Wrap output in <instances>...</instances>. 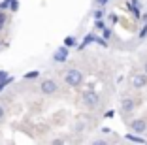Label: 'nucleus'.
<instances>
[{
  "label": "nucleus",
  "instance_id": "nucleus-10",
  "mask_svg": "<svg viewBox=\"0 0 147 145\" xmlns=\"http://www.w3.org/2000/svg\"><path fill=\"white\" fill-rule=\"evenodd\" d=\"M6 79H9L8 72H4V70H0V83H2V81H6Z\"/></svg>",
  "mask_w": 147,
  "mask_h": 145
},
{
  "label": "nucleus",
  "instance_id": "nucleus-14",
  "mask_svg": "<svg viewBox=\"0 0 147 145\" xmlns=\"http://www.w3.org/2000/svg\"><path fill=\"white\" fill-rule=\"evenodd\" d=\"M19 8V4H17V2H15V0H13V2H11V9H13V11H15V9H17Z\"/></svg>",
  "mask_w": 147,
  "mask_h": 145
},
{
  "label": "nucleus",
  "instance_id": "nucleus-7",
  "mask_svg": "<svg viewBox=\"0 0 147 145\" xmlns=\"http://www.w3.org/2000/svg\"><path fill=\"white\" fill-rule=\"evenodd\" d=\"M53 59H55L57 62H64V60L68 59V49H66V45L59 47V49L55 51V55H53Z\"/></svg>",
  "mask_w": 147,
  "mask_h": 145
},
{
  "label": "nucleus",
  "instance_id": "nucleus-2",
  "mask_svg": "<svg viewBox=\"0 0 147 145\" xmlns=\"http://www.w3.org/2000/svg\"><path fill=\"white\" fill-rule=\"evenodd\" d=\"M83 104H85L87 107H96L100 104V96H98V92L96 90H92V89H89V90H85L83 92Z\"/></svg>",
  "mask_w": 147,
  "mask_h": 145
},
{
  "label": "nucleus",
  "instance_id": "nucleus-3",
  "mask_svg": "<svg viewBox=\"0 0 147 145\" xmlns=\"http://www.w3.org/2000/svg\"><path fill=\"white\" fill-rule=\"evenodd\" d=\"M40 90H42L43 94H55L57 90H59V83H57L55 79H43L42 85H40Z\"/></svg>",
  "mask_w": 147,
  "mask_h": 145
},
{
  "label": "nucleus",
  "instance_id": "nucleus-11",
  "mask_svg": "<svg viewBox=\"0 0 147 145\" xmlns=\"http://www.w3.org/2000/svg\"><path fill=\"white\" fill-rule=\"evenodd\" d=\"M26 79H34V77H38V72H30V74H26Z\"/></svg>",
  "mask_w": 147,
  "mask_h": 145
},
{
  "label": "nucleus",
  "instance_id": "nucleus-6",
  "mask_svg": "<svg viewBox=\"0 0 147 145\" xmlns=\"http://www.w3.org/2000/svg\"><path fill=\"white\" fill-rule=\"evenodd\" d=\"M134 107H136V102H134L132 98H123L121 109L125 111V113H132V111H134Z\"/></svg>",
  "mask_w": 147,
  "mask_h": 145
},
{
  "label": "nucleus",
  "instance_id": "nucleus-13",
  "mask_svg": "<svg viewBox=\"0 0 147 145\" xmlns=\"http://www.w3.org/2000/svg\"><path fill=\"white\" fill-rule=\"evenodd\" d=\"M94 143H96V145H106V143H108V141H106V140H96Z\"/></svg>",
  "mask_w": 147,
  "mask_h": 145
},
{
  "label": "nucleus",
  "instance_id": "nucleus-5",
  "mask_svg": "<svg viewBox=\"0 0 147 145\" xmlns=\"http://www.w3.org/2000/svg\"><path fill=\"white\" fill-rule=\"evenodd\" d=\"M130 126H132V130H134L136 134H143L147 130V121L145 119H134L130 123Z\"/></svg>",
  "mask_w": 147,
  "mask_h": 145
},
{
  "label": "nucleus",
  "instance_id": "nucleus-8",
  "mask_svg": "<svg viewBox=\"0 0 147 145\" xmlns=\"http://www.w3.org/2000/svg\"><path fill=\"white\" fill-rule=\"evenodd\" d=\"M64 45L66 47H74V45H76V38H72V36L64 38Z\"/></svg>",
  "mask_w": 147,
  "mask_h": 145
},
{
  "label": "nucleus",
  "instance_id": "nucleus-16",
  "mask_svg": "<svg viewBox=\"0 0 147 145\" xmlns=\"http://www.w3.org/2000/svg\"><path fill=\"white\" fill-rule=\"evenodd\" d=\"M143 70H145V74H147V60H145V64H143Z\"/></svg>",
  "mask_w": 147,
  "mask_h": 145
},
{
  "label": "nucleus",
  "instance_id": "nucleus-9",
  "mask_svg": "<svg viewBox=\"0 0 147 145\" xmlns=\"http://www.w3.org/2000/svg\"><path fill=\"white\" fill-rule=\"evenodd\" d=\"M4 23H6V13L0 9V30L4 28Z\"/></svg>",
  "mask_w": 147,
  "mask_h": 145
},
{
  "label": "nucleus",
  "instance_id": "nucleus-1",
  "mask_svg": "<svg viewBox=\"0 0 147 145\" xmlns=\"http://www.w3.org/2000/svg\"><path fill=\"white\" fill-rule=\"evenodd\" d=\"M83 79H85V76H83L81 70L72 68V70H68V72L64 74V81H66V85H68V87H74V89H79V87L83 85Z\"/></svg>",
  "mask_w": 147,
  "mask_h": 145
},
{
  "label": "nucleus",
  "instance_id": "nucleus-17",
  "mask_svg": "<svg viewBox=\"0 0 147 145\" xmlns=\"http://www.w3.org/2000/svg\"><path fill=\"white\" fill-rule=\"evenodd\" d=\"M0 45H2V42H0Z\"/></svg>",
  "mask_w": 147,
  "mask_h": 145
},
{
  "label": "nucleus",
  "instance_id": "nucleus-12",
  "mask_svg": "<svg viewBox=\"0 0 147 145\" xmlns=\"http://www.w3.org/2000/svg\"><path fill=\"white\" fill-rule=\"evenodd\" d=\"M102 15H104V11H102V9H96V11H94V17H96V19H100Z\"/></svg>",
  "mask_w": 147,
  "mask_h": 145
},
{
  "label": "nucleus",
  "instance_id": "nucleus-15",
  "mask_svg": "<svg viewBox=\"0 0 147 145\" xmlns=\"http://www.w3.org/2000/svg\"><path fill=\"white\" fill-rule=\"evenodd\" d=\"M2 119H4V107L0 106V121H2Z\"/></svg>",
  "mask_w": 147,
  "mask_h": 145
},
{
  "label": "nucleus",
  "instance_id": "nucleus-4",
  "mask_svg": "<svg viewBox=\"0 0 147 145\" xmlns=\"http://www.w3.org/2000/svg\"><path fill=\"white\" fill-rule=\"evenodd\" d=\"M130 83H132L134 89H143L147 85V74H132Z\"/></svg>",
  "mask_w": 147,
  "mask_h": 145
}]
</instances>
